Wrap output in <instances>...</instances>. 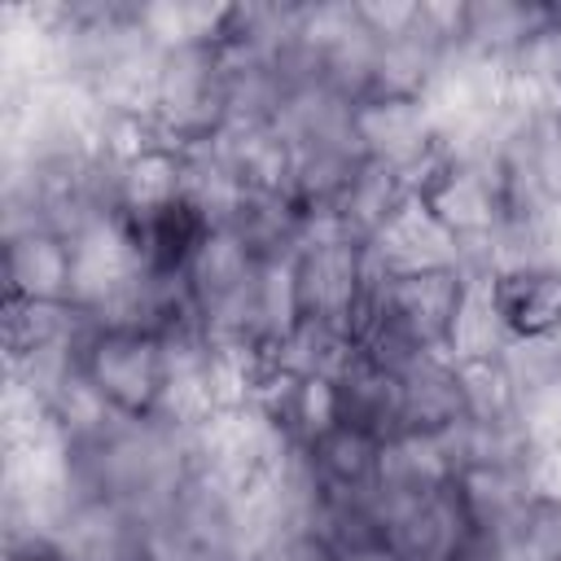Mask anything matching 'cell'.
<instances>
[{
	"mask_svg": "<svg viewBox=\"0 0 561 561\" xmlns=\"http://www.w3.org/2000/svg\"><path fill=\"white\" fill-rule=\"evenodd\" d=\"M228 123V101H224V61L219 44L206 48H171L162 53L158 70V105H153V127L180 149H197L215 140Z\"/></svg>",
	"mask_w": 561,
	"mask_h": 561,
	"instance_id": "cell-1",
	"label": "cell"
},
{
	"mask_svg": "<svg viewBox=\"0 0 561 561\" xmlns=\"http://www.w3.org/2000/svg\"><path fill=\"white\" fill-rule=\"evenodd\" d=\"M79 373L118 416H158L167 390V355L162 337L140 329H105L92 324Z\"/></svg>",
	"mask_w": 561,
	"mask_h": 561,
	"instance_id": "cell-2",
	"label": "cell"
},
{
	"mask_svg": "<svg viewBox=\"0 0 561 561\" xmlns=\"http://www.w3.org/2000/svg\"><path fill=\"white\" fill-rule=\"evenodd\" d=\"M377 272L368 263V245L346 237H311L294 259V298L298 316L333 320L355 333L368 311Z\"/></svg>",
	"mask_w": 561,
	"mask_h": 561,
	"instance_id": "cell-3",
	"label": "cell"
},
{
	"mask_svg": "<svg viewBox=\"0 0 561 561\" xmlns=\"http://www.w3.org/2000/svg\"><path fill=\"white\" fill-rule=\"evenodd\" d=\"M294 443L280 434V425L254 403H232L210 412L197 430H193V469L210 473L219 482L232 486H250L259 482Z\"/></svg>",
	"mask_w": 561,
	"mask_h": 561,
	"instance_id": "cell-4",
	"label": "cell"
},
{
	"mask_svg": "<svg viewBox=\"0 0 561 561\" xmlns=\"http://www.w3.org/2000/svg\"><path fill=\"white\" fill-rule=\"evenodd\" d=\"M373 495L381 513V543L394 561H473L478 535L456 495V482L421 500H390L381 491Z\"/></svg>",
	"mask_w": 561,
	"mask_h": 561,
	"instance_id": "cell-5",
	"label": "cell"
},
{
	"mask_svg": "<svg viewBox=\"0 0 561 561\" xmlns=\"http://www.w3.org/2000/svg\"><path fill=\"white\" fill-rule=\"evenodd\" d=\"M355 145L368 162L394 167L403 180L438 153V123L425 96H364L355 101Z\"/></svg>",
	"mask_w": 561,
	"mask_h": 561,
	"instance_id": "cell-6",
	"label": "cell"
},
{
	"mask_svg": "<svg viewBox=\"0 0 561 561\" xmlns=\"http://www.w3.org/2000/svg\"><path fill=\"white\" fill-rule=\"evenodd\" d=\"M456 495H460L469 526L478 535V552H486V548H504V543L526 539L530 513H535L543 491H539V478L530 469L473 465V469L456 473Z\"/></svg>",
	"mask_w": 561,
	"mask_h": 561,
	"instance_id": "cell-7",
	"label": "cell"
},
{
	"mask_svg": "<svg viewBox=\"0 0 561 561\" xmlns=\"http://www.w3.org/2000/svg\"><path fill=\"white\" fill-rule=\"evenodd\" d=\"M500 368L508 381L513 421L539 443L561 438V337L508 342Z\"/></svg>",
	"mask_w": 561,
	"mask_h": 561,
	"instance_id": "cell-8",
	"label": "cell"
},
{
	"mask_svg": "<svg viewBox=\"0 0 561 561\" xmlns=\"http://www.w3.org/2000/svg\"><path fill=\"white\" fill-rule=\"evenodd\" d=\"M412 202L408 180L394 167L381 162H359V171L351 175V184L342 188V197L333 202L329 219L311 224V237H346L359 245H373L381 237V228Z\"/></svg>",
	"mask_w": 561,
	"mask_h": 561,
	"instance_id": "cell-9",
	"label": "cell"
},
{
	"mask_svg": "<svg viewBox=\"0 0 561 561\" xmlns=\"http://www.w3.org/2000/svg\"><path fill=\"white\" fill-rule=\"evenodd\" d=\"M206 149L232 171L245 193H294L298 153L276 123H228Z\"/></svg>",
	"mask_w": 561,
	"mask_h": 561,
	"instance_id": "cell-10",
	"label": "cell"
},
{
	"mask_svg": "<svg viewBox=\"0 0 561 561\" xmlns=\"http://www.w3.org/2000/svg\"><path fill=\"white\" fill-rule=\"evenodd\" d=\"M70 289H75V259L61 232L26 228L4 237V298L70 302Z\"/></svg>",
	"mask_w": 561,
	"mask_h": 561,
	"instance_id": "cell-11",
	"label": "cell"
},
{
	"mask_svg": "<svg viewBox=\"0 0 561 561\" xmlns=\"http://www.w3.org/2000/svg\"><path fill=\"white\" fill-rule=\"evenodd\" d=\"M486 285L513 342L561 337V259L495 272Z\"/></svg>",
	"mask_w": 561,
	"mask_h": 561,
	"instance_id": "cell-12",
	"label": "cell"
},
{
	"mask_svg": "<svg viewBox=\"0 0 561 561\" xmlns=\"http://www.w3.org/2000/svg\"><path fill=\"white\" fill-rule=\"evenodd\" d=\"M399 394H403V430L443 434L469 416L465 377L447 351H425V355L408 359L399 368Z\"/></svg>",
	"mask_w": 561,
	"mask_h": 561,
	"instance_id": "cell-13",
	"label": "cell"
},
{
	"mask_svg": "<svg viewBox=\"0 0 561 561\" xmlns=\"http://www.w3.org/2000/svg\"><path fill=\"white\" fill-rule=\"evenodd\" d=\"M127 232H131L140 272L184 276L188 263H193V254H197V245H202V237L210 232V224H206V215L188 197H175L167 206L127 215Z\"/></svg>",
	"mask_w": 561,
	"mask_h": 561,
	"instance_id": "cell-14",
	"label": "cell"
},
{
	"mask_svg": "<svg viewBox=\"0 0 561 561\" xmlns=\"http://www.w3.org/2000/svg\"><path fill=\"white\" fill-rule=\"evenodd\" d=\"M368 263L377 276H399V272H430V267H460V245L456 237L412 197L368 245Z\"/></svg>",
	"mask_w": 561,
	"mask_h": 561,
	"instance_id": "cell-15",
	"label": "cell"
},
{
	"mask_svg": "<svg viewBox=\"0 0 561 561\" xmlns=\"http://www.w3.org/2000/svg\"><path fill=\"white\" fill-rule=\"evenodd\" d=\"M337 390V421L373 434L377 443L403 434V394H399V373L373 364L368 355H351V364L333 377Z\"/></svg>",
	"mask_w": 561,
	"mask_h": 561,
	"instance_id": "cell-16",
	"label": "cell"
},
{
	"mask_svg": "<svg viewBox=\"0 0 561 561\" xmlns=\"http://www.w3.org/2000/svg\"><path fill=\"white\" fill-rule=\"evenodd\" d=\"M451 482H456V465L443 447V434L403 430V434L381 443L373 491H381L390 500H421V495H434Z\"/></svg>",
	"mask_w": 561,
	"mask_h": 561,
	"instance_id": "cell-17",
	"label": "cell"
},
{
	"mask_svg": "<svg viewBox=\"0 0 561 561\" xmlns=\"http://www.w3.org/2000/svg\"><path fill=\"white\" fill-rule=\"evenodd\" d=\"M355 355V333L346 324L333 320H316V316H298L267 351L263 364L272 373L285 377H337Z\"/></svg>",
	"mask_w": 561,
	"mask_h": 561,
	"instance_id": "cell-18",
	"label": "cell"
},
{
	"mask_svg": "<svg viewBox=\"0 0 561 561\" xmlns=\"http://www.w3.org/2000/svg\"><path fill=\"white\" fill-rule=\"evenodd\" d=\"M548 22V0H469L460 48L508 61Z\"/></svg>",
	"mask_w": 561,
	"mask_h": 561,
	"instance_id": "cell-19",
	"label": "cell"
},
{
	"mask_svg": "<svg viewBox=\"0 0 561 561\" xmlns=\"http://www.w3.org/2000/svg\"><path fill=\"white\" fill-rule=\"evenodd\" d=\"M136 22L140 31L162 48H206L224 39L228 26V4H206V0H136Z\"/></svg>",
	"mask_w": 561,
	"mask_h": 561,
	"instance_id": "cell-20",
	"label": "cell"
},
{
	"mask_svg": "<svg viewBox=\"0 0 561 561\" xmlns=\"http://www.w3.org/2000/svg\"><path fill=\"white\" fill-rule=\"evenodd\" d=\"M316 478L329 491H368L377 482V456L381 443L373 434H359L351 425H333L329 434H320L316 443L302 447Z\"/></svg>",
	"mask_w": 561,
	"mask_h": 561,
	"instance_id": "cell-21",
	"label": "cell"
},
{
	"mask_svg": "<svg viewBox=\"0 0 561 561\" xmlns=\"http://www.w3.org/2000/svg\"><path fill=\"white\" fill-rule=\"evenodd\" d=\"M508 329L495 311V298H491V285L486 280H469L465 298H460V311H456V324H451V337H447V355L456 364H495L504 351H508Z\"/></svg>",
	"mask_w": 561,
	"mask_h": 561,
	"instance_id": "cell-22",
	"label": "cell"
},
{
	"mask_svg": "<svg viewBox=\"0 0 561 561\" xmlns=\"http://www.w3.org/2000/svg\"><path fill=\"white\" fill-rule=\"evenodd\" d=\"M364 26L377 35V39H394V35H408L421 18V0H355Z\"/></svg>",
	"mask_w": 561,
	"mask_h": 561,
	"instance_id": "cell-23",
	"label": "cell"
},
{
	"mask_svg": "<svg viewBox=\"0 0 561 561\" xmlns=\"http://www.w3.org/2000/svg\"><path fill=\"white\" fill-rule=\"evenodd\" d=\"M526 548L535 561H561V495H539L526 526Z\"/></svg>",
	"mask_w": 561,
	"mask_h": 561,
	"instance_id": "cell-24",
	"label": "cell"
},
{
	"mask_svg": "<svg viewBox=\"0 0 561 561\" xmlns=\"http://www.w3.org/2000/svg\"><path fill=\"white\" fill-rule=\"evenodd\" d=\"M4 561H70V552L48 530H13L4 535Z\"/></svg>",
	"mask_w": 561,
	"mask_h": 561,
	"instance_id": "cell-25",
	"label": "cell"
},
{
	"mask_svg": "<svg viewBox=\"0 0 561 561\" xmlns=\"http://www.w3.org/2000/svg\"><path fill=\"white\" fill-rule=\"evenodd\" d=\"M333 561H394L386 548H368V552H346V557H333Z\"/></svg>",
	"mask_w": 561,
	"mask_h": 561,
	"instance_id": "cell-26",
	"label": "cell"
}]
</instances>
